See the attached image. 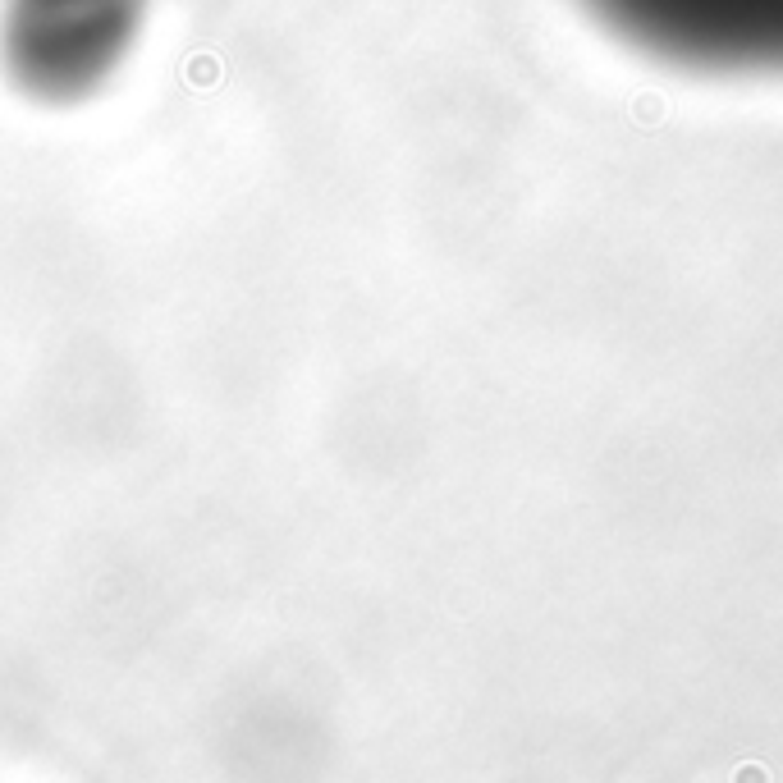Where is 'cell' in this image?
<instances>
[{
  "instance_id": "cell-2",
  "label": "cell",
  "mask_w": 783,
  "mask_h": 783,
  "mask_svg": "<svg viewBox=\"0 0 783 783\" xmlns=\"http://www.w3.org/2000/svg\"><path fill=\"white\" fill-rule=\"evenodd\" d=\"M147 0H0V65L28 97L97 92L133 51Z\"/></svg>"
},
{
  "instance_id": "cell-1",
  "label": "cell",
  "mask_w": 783,
  "mask_h": 783,
  "mask_svg": "<svg viewBox=\"0 0 783 783\" xmlns=\"http://www.w3.org/2000/svg\"><path fill=\"white\" fill-rule=\"evenodd\" d=\"M628 51L669 69L783 78V0H577Z\"/></svg>"
}]
</instances>
